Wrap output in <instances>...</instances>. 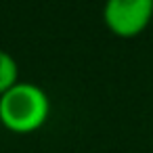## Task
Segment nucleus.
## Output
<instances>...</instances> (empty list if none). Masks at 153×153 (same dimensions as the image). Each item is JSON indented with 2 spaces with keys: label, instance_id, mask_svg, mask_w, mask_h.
<instances>
[{
  "label": "nucleus",
  "instance_id": "f257e3e1",
  "mask_svg": "<svg viewBox=\"0 0 153 153\" xmlns=\"http://www.w3.org/2000/svg\"><path fill=\"white\" fill-rule=\"evenodd\" d=\"M51 115L48 94L34 82H17L0 97V124L13 134L40 130Z\"/></svg>",
  "mask_w": 153,
  "mask_h": 153
},
{
  "label": "nucleus",
  "instance_id": "f03ea898",
  "mask_svg": "<svg viewBox=\"0 0 153 153\" xmlns=\"http://www.w3.org/2000/svg\"><path fill=\"white\" fill-rule=\"evenodd\" d=\"M153 19V0H105L103 21L107 30L124 40L140 36Z\"/></svg>",
  "mask_w": 153,
  "mask_h": 153
},
{
  "label": "nucleus",
  "instance_id": "7ed1b4c3",
  "mask_svg": "<svg viewBox=\"0 0 153 153\" xmlns=\"http://www.w3.org/2000/svg\"><path fill=\"white\" fill-rule=\"evenodd\" d=\"M19 82V63L15 57L0 48V97Z\"/></svg>",
  "mask_w": 153,
  "mask_h": 153
}]
</instances>
